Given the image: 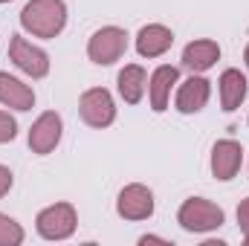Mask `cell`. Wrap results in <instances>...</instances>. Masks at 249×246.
<instances>
[{
  "label": "cell",
  "mask_w": 249,
  "mask_h": 246,
  "mask_svg": "<svg viewBox=\"0 0 249 246\" xmlns=\"http://www.w3.org/2000/svg\"><path fill=\"white\" fill-rule=\"evenodd\" d=\"M116 87H119V96L127 105H139L145 90H148V72L139 64H127L116 75Z\"/></svg>",
  "instance_id": "2e32d148"
},
{
  "label": "cell",
  "mask_w": 249,
  "mask_h": 246,
  "mask_svg": "<svg viewBox=\"0 0 249 246\" xmlns=\"http://www.w3.org/2000/svg\"><path fill=\"white\" fill-rule=\"evenodd\" d=\"M127 50V32L119 26H102L87 41V58L99 67H110L124 55Z\"/></svg>",
  "instance_id": "277c9868"
},
{
  "label": "cell",
  "mask_w": 249,
  "mask_h": 246,
  "mask_svg": "<svg viewBox=\"0 0 249 246\" xmlns=\"http://www.w3.org/2000/svg\"><path fill=\"white\" fill-rule=\"evenodd\" d=\"M180 78V70L171 67V64H162L151 72L148 78V96H151V110L154 113H162L168 110V99H171V90Z\"/></svg>",
  "instance_id": "7c38bea8"
},
{
  "label": "cell",
  "mask_w": 249,
  "mask_h": 246,
  "mask_svg": "<svg viewBox=\"0 0 249 246\" xmlns=\"http://www.w3.org/2000/svg\"><path fill=\"white\" fill-rule=\"evenodd\" d=\"M15 136H18V122H15L6 110H0V145L12 142Z\"/></svg>",
  "instance_id": "ac0fdd59"
},
{
  "label": "cell",
  "mask_w": 249,
  "mask_h": 246,
  "mask_svg": "<svg viewBox=\"0 0 249 246\" xmlns=\"http://www.w3.org/2000/svg\"><path fill=\"white\" fill-rule=\"evenodd\" d=\"M78 113H81V119L84 124H90V127H110V124L116 122V105H113V96L105 90V87H90V90H84L81 93V99H78Z\"/></svg>",
  "instance_id": "5b68a950"
},
{
  "label": "cell",
  "mask_w": 249,
  "mask_h": 246,
  "mask_svg": "<svg viewBox=\"0 0 249 246\" xmlns=\"http://www.w3.org/2000/svg\"><path fill=\"white\" fill-rule=\"evenodd\" d=\"M244 61H247V70H249V44H247V50H244Z\"/></svg>",
  "instance_id": "7402d4cb"
},
{
  "label": "cell",
  "mask_w": 249,
  "mask_h": 246,
  "mask_svg": "<svg viewBox=\"0 0 249 246\" xmlns=\"http://www.w3.org/2000/svg\"><path fill=\"white\" fill-rule=\"evenodd\" d=\"M209 96H212V81L203 78L200 72H191L186 81L177 87L174 105H177V110L183 116H194V113H200L209 105Z\"/></svg>",
  "instance_id": "9c48e42d"
},
{
  "label": "cell",
  "mask_w": 249,
  "mask_h": 246,
  "mask_svg": "<svg viewBox=\"0 0 249 246\" xmlns=\"http://www.w3.org/2000/svg\"><path fill=\"white\" fill-rule=\"evenodd\" d=\"M241 162H244L241 142H235V139H217L214 142V148H212V174H214V180L229 183L241 171Z\"/></svg>",
  "instance_id": "30bf717a"
},
{
  "label": "cell",
  "mask_w": 249,
  "mask_h": 246,
  "mask_svg": "<svg viewBox=\"0 0 249 246\" xmlns=\"http://www.w3.org/2000/svg\"><path fill=\"white\" fill-rule=\"evenodd\" d=\"M174 44V32L162 23H148L136 32V53L142 58H160L171 50Z\"/></svg>",
  "instance_id": "8fae6325"
},
{
  "label": "cell",
  "mask_w": 249,
  "mask_h": 246,
  "mask_svg": "<svg viewBox=\"0 0 249 246\" xmlns=\"http://www.w3.org/2000/svg\"><path fill=\"white\" fill-rule=\"evenodd\" d=\"M61 133H64V122L55 110L41 113L29 127V148H32V154H38V157L53 154L58 148V142H61Z\"/></svg>",
  "instance_id": "ba28073f"
},
{
  "label": "cell",
  "mask_w": 249,
  "mask_h": 246,
  "mask_svg": "<svg viewBox=\"0 0 249 246\" xmlns=\"http://www.w3.org/2000/svg\"><path fill=\"white\" fill-rule=\"evenodd\" d=\"M12 185H15V174L6 165H0V197H6L12 191Z\"/></svg>",
  "instance_id": "ffe728a7"
},
{
  "label": "cell",
  "mask_w": 249,
  "mask_h": 246,
  "mask_svg": "<svg viewBox=\"0 0 249 246\" xmlns=\"http://www.w3.org/2000/svg\"><path fill=\"white\" fill-rule=\"evenodd\" d=\"M20 26L35 38H58L67 26L64 0H29L20 12Z\"/></svg>",
  "instance_id": "6da1fadb"
},
{
  "label": "cell",
  "mask_w": 249,
  "mask_h": 246,
  "mask_svg": "<svg viewBox=\"0 0 249 246\" xmlns=\"http://www.w3.org/2000/svg\"><path fill=\"white\" fill-rule=\"evenodd\" d=\"M0 3H9V0H0Z\"/></svg>",
  "instance_id": "603a6c76"
},
{
  "label": "cell",
  "mask_w": 249,
  "mask_h": 246,
  "mask_svg": "<svg viewBox=\"0 0 249 246\" xmlns=\"http://www.w3.org/2000/svg\"><path fill=\"white\" fill-rule=\"evenodd\" d=\"M9 58H12V64L20 72H26L29 78H44L50 72V55L41 47H32L23 35H12V41H9Z\"/></svg>",
  "instance_id": "8992f818"
},
{
  "label": "cell",
  "mask_w": 249,
  "mask_h": 246,
  "mask_svg": "<svg viewBox=\"0 0 249 246\" xmlns=\"http://www.w3.org/2000/svg\"><path fill=\"white\" fill-rule=\"evenodd\" d=\"M23 238H26L23 235V226L15 217H9V214L0 211V246H20Z\"/></svg>",
  "instance_id": "e0dca14e"
},
{
  "label": "cell",
  "mask_w": 249,
  "mask_h": 246,
  "mask_svg": "<svg viewBox=\"0 0 249 246\" xmlns=\"http://www.w3.org/2000/svg\"><path fill=\"white\" fill-rule=\"evenodd\" d=\"M75 226H78V214L72 203H53L41 209L35 217V229L44 241H67L72 238Z\"/></svg>",
  "instance_id": "3957f363"
},
{
  "label": "cell",
  "mask_w": 249,
  "mask_h": 246,
  "mask_svg": "<svg viewBox=\"0 0 249 246\" xmlns=\"http://www.w3.org/2000/svg\"><path fill=\"white\" fill-rule=\"evenodd\" d=\"M217 58H220V47L212 38L191 41L183 50V67H186L188 72H206V70H212L217 64Z\"/></svg>",
  "instance_id": "9a60e30c"
},
{
  "label": "cell",
  "mask_w": 249,
  "mask_h": 246,
  "mask_svg": "<svg viewBox=\"0 0 249 246\" xmlns=\"http://www.w3.org/2000/svg\"><path fill=\"white\" fill-rule=\"evenodd\" d=\"M116 214L124 220H148L154 214V191L142 183L124 185L116 197Z\"/></svg>",
  "instance_id": "52a82bcc"
},
{
  "label": "cell",
  "mask_w": 249,
  "mask_h": 246,
  "mask_svg": "<svg viewBox=\"0 0 249 246\" xmlns=\"http://www.w3.org/2000/svg\"><path fill=\"white\" fill-rule=\"evenodd\" d=\"M217 87H220V107H223L226 113H232V110H238V107L244 105L247 90H249L247 75H244L241 70H235V67H229V70L220 72Z\"/></svg>",
  "instance_id": "4fadbf2b"
},
{
  "label": "cell",
  "mask_w": 249,
  "mask_h": 246,
  "mask_svg": "<svg viewBox=\"0 0 249 246\" xmlns=\"http://www.w3.org/2000/svg\"><path fill=\"white\" fill-rule=\"evenodd\" d=\"M139 244H168V241L165 238H157V235H142Z\"/></svg>",
  "instance_id": "44dd1931"
},
{
  "label": "cell",
  "mask_w": 249,
  "mask_h": 246,
  "mask_svg": "<svg viewBox=\"0 0 249 246\" xmlns=\"http://www.w3.org/2000/svg\"><path fill=\"white\" fill-rule=\"evenodd\" d=\"M238 226H241L244 241L249 244V197L247 200H241V206H238Z\"/></svg>",
  "instance_id": "d6986e66"
},
{
  "label": "cell",
  "mask_w": 249,
  "mask_h": 246,
  "mask_svg": "<svg viewBox=\"0 0 249 246\" xmlns=\"http://www.w3.org/2000/svg\"><path fill=\"white\" fill-rule=\"evenodd\" d=\"M0 105L12 107V110H32L35 107V93L20 78H15L9 72H0Z\"/></svg>",
  "instance_id": "5bb4252c"
},
{
  "label": "cell",
  "mask_w": 249,
  "mask_h": 246,
  "mask_svg": "<svg viewBox=\"0 0 249 246\" xmlns=\"http://www.w3.org/2000/svg\"><path fill=\"white\" fill-rule=\"evenodd\" d=\"M177 223L191 235H206L223 226V209L206 197H188L177 211Z\"/></svg>",
  "instance_id": "7a4b0ae2"
}]
</instances>
